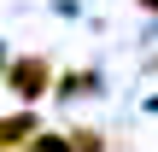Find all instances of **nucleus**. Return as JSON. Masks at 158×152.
<instances>
[{"mask_svg":"<svg viewBox=\"0 0 158 152\" xmlns=\"http://www.w3.org/2000/svg\"><path fill=\"white\" fill-rule=\"evenodd\" d=\"M6 88H12V100L35 105L41 94H53V64H47L41 53H23V59H12V64H6Z\"/></svg>","mask_w":158,"mask_h":152,"instance_id":"f257e3e1","label":"nucleus"},{"mask_svg":"<svg viewBox=\"0 0 158 152\" xmlns=\"http://www.w3.org/2000/svg\"><path fill=\"white\" fill-rule=\"evenodd\" d=\"M41 123H35V111H12V117H0V152H18L29 146V135H35Z\"/></svg>","mask_w":158,"mask_h":152,"instance_id":"f03ea898","label":"nucleus"},{"mask_svg":"<svg viewBox=\"0 0 158 152\" xmlns=\"http://www.w3.org/2000/svg\"><path fill=\"white\" fill-rule=\"evenodd\" d=\"M53 82H59V88H53L59 100H82V94H94V88H100V76H94V70H64V76H53Z\"/></svg>","mask_w":158,"mask_h":152,"instance_id":"7ed1b4c3","label":"nucleus"},{"mask_svg":"<svg viewBox=\"0 0 158 152\" xmlns=\"http://www.w3.org/2000/svg\"><path fill=\"white\" fill-rule=\"evenodd\" d=\"M70 152H106V135L88 129V123H76V129H70Z\"/></svg>","mask_w":158,"mask_h":152,"instance_id":"20e7f679","label":"nucleus"},{"mask_svg":"<svg viewBox=\"0 0 158 152\" xmlns=\"http://www.w3.org/2000/svg\"><path fill=\"white\" fill-rule=\"evenodd\" d=\"M29 152H70V141H64V135H47V129H35V135H29Z\"/></svg>","mask_w":158,"mask_h":152,"instance_id":"39448f33","label":"nucleus"},{"mask_svg":"<svg viewBox=\"0 0 158 152\" xmlns=\"http://www.w3.org/2000/svg\"><path fill=\"white\" fill-rule=\"evenodd\" d=\"M135 6H147V12H158V0H135Z\"/></svg>","mask_w":158,"mask_h":152,"instance_id":"423d86ee","label":"nucleus"}]
</instances>
